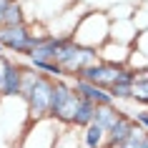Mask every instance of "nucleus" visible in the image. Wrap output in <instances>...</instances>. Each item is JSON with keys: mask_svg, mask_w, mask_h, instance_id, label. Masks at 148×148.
<instances>
[{"mask_svg": "<svg viewBox=\"0 0 148 148\" xmlns=\"http://www.w3.org/2000/svg\"><path fill=\"white\" fill-rule=\"evenodd\" d=\"M53 80L50 75H43L30 65L23 68V86H20V98L28 110V123L30 121H43L50 118V95H53Z\"/></svg>", "mask_w": 148, "mask_h": 148, "instance_id": "nucleus-1", "label": "nucleus"}, {"mask_svg": "<svg viewBox=\"0 0 148 148\" xmlns=\"http://www.w3.org/2000/svg\"><path fill=\"white\" fill-rule=\"evenodd\" d=\"M108 35H110V18L106 10H90L83 18L80 23L75 25V30L70 38L75 40L80 48H90V50H98L101 45L108 43Z\"/></svg>", "mask_w": 148, "mask_h": 148, "instance_id": "nucleus-2", "label": "nucleus"}, {"mask_svg": "<svg viewBox=\"0 0 148 148\" xmlns=\"http://www.w3.org/2000/svg\"><path fill=\"white\" fill-rule=\"evenodd\" d=\"M55 63L60 65V70L65 73V78H75L83 68L98 63V50L80 48L73 38H60V48H58Z\"/></svg>", "mask_w": 148, "mask_h": 148, "instance_id": "nucleus-3", "label": "nucleus"}, {"mask_svg": "<svg viewBox=\"0 0 148 148\" xmlns=\"http://www.w3.org/2000/svg\"><path fill=\"white\" fill-rule=\"evenodd\" d=\"M80 95L70 88V80L55 78L53 80V95H50V118L58 121L60 125H70L73 116L78 110Z\"/></svg>", "mask_w": 148, "mask_h": 148, "instance_id": "nucleus-4", "label": "nucleus"}, {"mask_svg": "<svg viewBox=\"0 0 148 148\" xmlns=\"http://www.w3.org/2000/svg\"><path fill=\"white\" fill-rule=\"evenodd\" d=\"M65 125H60L53 118H43V121H30L28 128L23 131L20 148H53L55 138L60 136Z\"/></svg>", "mask_w": 148, "mask_h": 148, "instance_id": "nucleus-5", "label": "nucleus"}, {"mask_svg": "<svg viewBox=\"0 0 148 148\" xmlns=\"http://www.w3.org/2000/svg\"><path fill=\"white\" fill-rule=\"evenodd\" d=\"M0 45L5 53L13 55H23L28 58L33 48V30L30 23H20V25H0Z\"/></svg>", "mask_w": 148, "mask_h": 148, "instance_id": "nucleus-6", "label": "nucleus"}, {"mask_svg": "<svg viewBox=\"0 0 148 148\" xmlns=\"http://www.w3.org/2000/svg\"><path fill=\"white\" fill-rule=\"evenodd\" d=\"M86 13H88V5H83V3H78V0H73L58 18H53L50 23H45L48 35H53V38H70L73 30H75V25L80 23V18L86 15Z\"/></svg>", "mask_w": 148, "mask_h": 148, "instance_id": "nucleus-7", "label": "nucleus"}, {"mask_svg": "<svg viewBox=\"0 0 148 148\" xmlns=\"http://www.w3.org/2000/svg\"><path fill=\"white\" fill-rule=\"evenodd\" d=\"M118 73H121V68H116V65H108V63H101V60H98V63H93V65L83 68L75 78L88 80V83H93V86L103 88V90H108V88L118 80Z\"/></svg>", "mask_w": 148, "mask_h": 148, "instance_id": "nucleus-8", "label": "nucleus"}, {"mask_svg": "<svg viewBox=\"0 0 148 148\" xmlns=\"http://www.w3.org/2000/svg\"><path fill=\"white\" fill-rule=\"evenodd\" d=\"M70 88H73V90H75V93L80 95V101L93 103L95 108H108V106H116V101H113V95H110L108 90H103V88L93 86V83H88V80L73 78Z\"/></svg>", "mask_w": 148, "mask_h": 148, "instance_id": "nucleus-9", "label": "nucleus"}, {"mask_svg": "<svg viewBox=\"0 0 148 148\" xmlns=\"http://www.w3.org/2000/svg\"><path fill=\"white\" fill-rule=\"evenodd\" d=\"M28 3H30L33 8H35V10H33V18L28 20V23L38 20V23L45 25V23H50L53 18L60 15V13L68 8L73 0H28ZM28 3H23V5H28Z\"/></svg>", "mask_w": 148, "mask_h": 148, "instance_id": "nucleus-10", "label": "nucleus"}, {"mask_svg": "<svg viewBox=\"0 0 148 148\" xmlns=\"http://www.w3.org/2000/svg\"><path fill=\"white\" fill-rule=\"evenodd\" d=\"M23 63L13 60L10 58L8 63V70H5V80H3V93H0V98H20V86H23Z\"/></svg>", "mask_w": 148, "mask_h": 148, "instance_id": "nucleus-11", "label": "nucleus"}, {"mask_svg": "<svg viewBox=\"0 0 148 148\" xmlns=\"http://www.w3.org/2000/svg\"><path fill=\"white\" fill-rule=\"evenodd\" d=\"M136 128H138V123L131 118V113H128V110H121L118 121L113 123V128L108 131V143H106V148H118L133 131H136Z\"/></svg>", "mask_w": 148, "mask_h": 148, "instance_id": "nucleus-12", "label": "nucleus"}, {"mask_svg": "<svg viewBox=\"0 0 148 148\" xmlns=\"http://www.w3.org/2000/svg\"><path fill=\"white\" fill-rule=\"evenodd\" d=\"M128 55H131V48L121 45V43H113V40H108L106 45L98 48V60L108 63V65H116V68H125Z\"/></svg>", "mask_w": 148, "mask_h": 148, "instance_id": "nucleus-13", "label": "nucleus"}, {"mask_svg": "<svg viewBox=\"0 0 148 148\" xmlns=\"http://www.w3.org/2000/svg\"><path fill=\"white\" fill-rule=\"evenodd\" d=\"M136 38H138V30H136L133 20H110V35H108V40L133 48Z\"/></svg>", "mask_w": 148, "mask_h": 148, "instance_id": "nucleus-14", "label": "nucleus"}, {"mask_svg": "<svg viewBox=\"0 0 148 148\" xmlns=\"http://www.w3.org/2000/svg\"><path fill=\"white\" fill-rule=\"evenodd\" d=\"M58 48H60V38H53V35H48L43 43H38V45H33V48H30V53H28V60L55 63Z\"/></svg>", "mask_w": 148, "mask_h": 148, "instance_id": "nucleus-15", "label": "nucleus"}, {"mask_svg": "<svg viewBox=\"0 0 148 148\" xmlns=\"http://www.w3.org/2000/svg\"><path fill=\"white\" fill-rule=\"evenodd\" d=\"M106 143H108V133L101 125L90 123L80 131V148H106Z\"/></svg>", "mask_w": 148, "mask_h": 148, "instance_id": "nucleus-16", "label": "nucleus"}, {"mask_svg": "<svg viewBox=\"0 0 148 148\" xmlns=\"http://www.w3.org/2000/svg\"><path fill=\"white\" fill-rule=\"evenodd\" d=\"M131 101L148 108V70H140L136 73V80L131 86Z\"/></svg>", "mask_w": 148, "mask_h": 148, "instance_id": "nucleus-17", "label": "nucleus"}, {"mask_svg": "<svg viewBox=\"0 0 148 148\" xmlns=\"http://www.w3.org/2000/svg\"><path fill=\"white\" fill-rule=\"evenodd\" d=\"M95 106L93 103H88V101H80L78 103V110H75V116H73V128H75V131H83V128H86V125H90L95 121Z\"/></svg>", "mask_w": 148, "mask_h": 148, "instance_id": "nucleus-18", "label": "nucleus"}, {"mask_svg": "<svg viewBox=\"0 0 148 148\" xmlns=\"http://www.w3.org/2000/svg\"><path fill=\"white\" fill-rule=\"evenodd\" d=\"M20 23H28L25 8H23V3H20V0H10V5L5 8V13H3L0 25H20Z\"/></svg>", "mask_w": 148, "mask_h": 148, "instance_id": "nucleus-19", "label": "nucleus"}, {"mask_svg": "<svg viewBox=\"0 0 148 148\" xmlns=\"http://www.w3.org/2000/svg\"><path fill=\"white\" fill-rule=\"evenodd\" d=\"M118 116H121V108L118 106H108V108H98L95 110V125H101L103 131L108 133L110 128H113V123L118 121Z\"/></svg>", "mask_w": 148, "mask_h": 148, "instance_id": "nucleus-20", "label": "nucleus"}, {"mask_svg": "<svg viewBox=\"0 0 148 148\" xmlns=\"http://www.w3.org/2000/svg\"><path fill=\"white\" fill-rule=\"evenodd\" d=\"M53 148H80V133L73 128V125H65L60 131V136L55 138Z\"/></svg>", "mask_w": 148, "mask_h": 148, "instance_id": "nucleus-21", "label": "nucleus"}, {"mask_svg": "<svg viewBox=\"0 0 148 148\" xmlns=\"http://www.w3.org/2000/svg\"><path fill=\"white\" fill-rule=\"evenodd\" d=\"M118 148H148V131H143V128L138 125Z\"/></svg>", "mask_w": 148, "mask_h": 148, "instance_id": "nucleus-22", "label": "nucleus"}, {"mask_svg": "<svg viewBox=\"0 0 148 148\" xmlns=\"http://www.w3.org/2000/svg\"><path fill=\"white\" fill-rule=\"evenodd\" d=\"M131 20H133V25H136V30H138V33L148 30V3H146V0H140L138 5H136Z\"/></svg>", "mask_w": 148, "mask_h": 148, "instance_id": "nucleus-23", "label": "nucleus"}, {"mask_svg": "<svg viewBox=\"0 0 148 148\" xmlns=\"http://www.w3.org/2000/svg\"><path fill=\"white\" fill-rule=\"evenodd\" d=\"M133 10H136L133 3H118V5H113V8L106 10V13H108L110 20H131V18H133Z\"/></svg>", "mask_w": 148, "mask_h": 148, "instance_id": "nucleus-24", "label": "nucleus"}, {"mask_svg": "<svg viewBox=\"0 0 148 148\" xmlns=\"http://www.w3.org/2000/svg\"><path fill=\"white\" fill-rule=\"evenodd\" d=\"M125 68H131L133 73H140V70H148V55H143L140 50L131 48V55H128V63Z\"/></svg>", "mask_w": 148, "mask_h": 148, "instance_id": "nucleus-25", "label": "nucleus"}, {"mask_svg": "<svg viewBox=\"0 0 148 148\" xmlns=\"http://www.w3.org/2000/svg\"><path fill=\"white\" fill-rule=\"evenodd\" d=\"M108 93L113 95V101H131V86H121V83H113L108 88Z\"/></svg>", "mask_w": 148, "mask_h": 148, "instance_id": "nucleus-26", "label": "nucleus"}, {"mask_svg": "<svg viewBox=\"0 0 148 148\" xmlns=\"http://www.w3.org/2000/svg\"><path fill=\"white\" fill-rule=\"evenodd\" d=\"M133 48H136V50H140L143 55H148V30L138 33V38H136V43H133Z\"/></svg>", "mask_w": 148, "mask_h": 148, "instance_id": "nucleus-27", "label": "nucleus"}, {"mask_svg": "<svg viewBox=\"0 0 148 148\" xmlns=\"http://www.w3.org/2000/svg\"><path fill=\"white\" fill-rule=\"evenodd\" d=\"M10 58L8 55H0V93H3V80H5V70H8Z\"/></svg>", "mask_w": 148, "mask_h": 148, "instance_id": "nucleus-28", "label": "nucleus"}, {"mask_svg": "<svg viewBox=\"0 0 148 148\" xmlns=\"http://www.w3.org/2000/svg\"><path fill=\"white\" fill-rule=\"evenodd\" d=\"M0 55H8V53H5V50H3V45H0Z\"/></svg>", "mask_w": 148, "mask_h": 148, "instance_id": "nucleus-29", "label": "nucleus"}, {"mask_svg": "<svg viewBox=\"0 0 148 148\" xmlns=\"http://www.w3.org/2000/svg\"><path fill=\"white\" fill-rule=\"evenodd\" d=\"M146 3H148V0H146Z\"/></svg>", "mask_w": 148, "mask_h": 148, "instance_id": "nucleus-30", "label": "nucleus"}]
</instances>
